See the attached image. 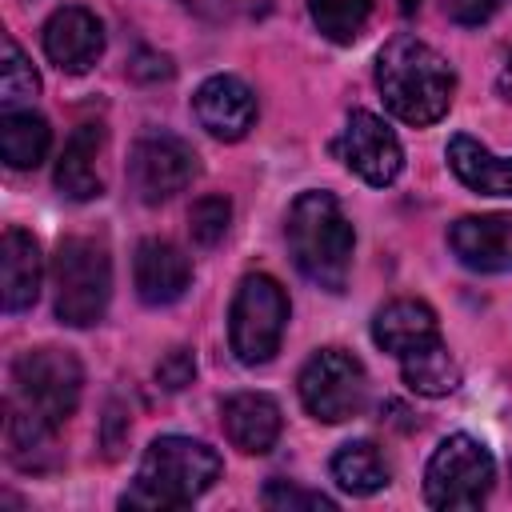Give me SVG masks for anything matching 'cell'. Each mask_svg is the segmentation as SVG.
<instances>
[{
	"mask_svg": "<svg viewBox=\"0 0 512 512\" xmlns=\"http://www.w3.org/2000/svg\"><path fill=\"white\" fill-rule=\"evenodd\" d=\"M284 236H288V252L292 264L324 292H344L348 272H352V248H356V232L352 220L344 216L340 200L332 192H300L288 208L284 220Z\"/></svg>",
	"mask_w": 512,
	"mask_h": 512,
	"instance_id": "3957f363",
	"label": "cell"
},
{
	"mask_svg": "<svg viewBox=\"0 0 512 512\" xmlns=\"http://www.w3.org/2000/svg\"><path fill=\"white\" fill-rule=\"evenodd\" d=\"M52 148V128L40 112L16 108L0 116V156L8 168H36Z\"/></svg>",
	"mask_w": 512,
	"mask_h": 512,
	"instance_id": "ffe728a7",
	"label": "cell"
},
{
	"mask_svg": "<svg viewBox=\"0 0 512 512\" xmlns=\"http://www.w3.org/2000/svg\"><path fill=\"white\" fill-rule=\"evenodd\" d=\"M192 112L200 120V128L216 140H240L248 136V128L256 124V96L240 76H208L196 96H192Z\"/></svg>",
	"mask_w": 512,
	"mask_h": 512,
	"instance_id": "7c38bea8",
	"label": "cell"
},
{
	"mask_svg": "<svg viewBox=\"0 0 512 512\" xmlns=\"http://www.w3.org/2000/svg\"><path fill=\"white\" fill-rule=\"evenodd\" d=\"M376 88L396 120L424 128L448 112L456 72L432 44L416 36H392L376 56Z\"/></svg>",
	"mask_w": 512,
	"mask_h": 512,
	"instance_id": "6da1fadb",
	"label": "cell"
},
{
	"mask_svg": "<svg viewBox=\"0 0 512 512\" xmlns=\"http://www.w3.org/2000/svg\"><path fill=\"white\" fill-rule=\"evenodd\" d=\"M260 500H264V508H276V512H336L332 496H324L316 488H300L292 480H268Z\"/></svg>",
	"mask_w": 512,
	"mask_h": 512,
	"instance_id": "484cf974",
	"label": "cell"
},
{
	"mask_svg": "<svg viewBox=\"0 0 512 512\" xmlns=\"http://www.w3.org/2000/svg\"><path fill=\"white\" fill-rule=\"evenodd\" d=\"M220 456L204 440L192 436H156L136 468L132 488L120 496V508L168 512L204 496L220 480Z\"/></svg>",
	"mask_w": 512,
	"mask_h": 512,
	"instance_id": "7a4b0ae2",
	"label": "cell"
},
{
	"mask_svg": "<svg viewBox=\"0 0 512 512\" xmlns=\"http://www.w3.org/2000/svg\"><path fill=\"white\" fill-rule=\"evenodd\" d=\"M100 148H104V128L100 124H80L68 136V144H64V152L56 160V188H60V196H68V200H96L104 192V180L96 172Z\"/></svg>",
	"mask_w": 512,
	"mask_h": 512,
	"instance_id": "ac0fdd59",
	"label": "cell"
},
{
	"mask_svg": "<svg viewBox=\"0 0 512 512\" xmlns=\"http://www.w3.org/2000/svg\"><path fill=\"white\" fill-rule=\"evenodd\" d=\"M416 4L420 0H400V12H416Z\"/></svg>",
	"mask_w": 512,
	"mask_h": 512,
	"instance_id": "f546056e",
	"label": "cell"
},
{
	"mask_svg": "<svg viewBox=\"0 0 512 512\" xmlns=\"http://www.w3.org/2000/svg\"><path fill=\"white\" fill-rule=\"evenodd\" d=\"M332 480L352 496H372L388 488V464L372 440H352L332 456Z\"/></svg>",
	"mask_w": 512,
	"mask_h": 512,
	"instance_id": "7402d4cb",
	"label": "cell"
},
{
	"mask_svg": "<svg viewBox=\"0 0 512 512\" xmlns=\"http://www.w3.org/2000/svg\"><path fill=\"white\" fill-rule=\"evenodd\" d=\"M220 424L232 448L244 456H264L280 440V404L264 392H236L220 404Z\"/></svg>",
	"mask_w": 512,
	"mask_h": 512,
	"instance_id": "9a60e30c",
	"label": "cell"
},
{
	"mask_svg": "<svg viewBox=\"0 0 512 512\" xmlns=\"http://www.w3.org/2000/svg\"><path fill=\"white\" fill-rule=\"evenodd\" d=\"M40 248L24 228H8L0 244V280H4V312H28L40 296Z\"/></svg>",
	"mask_w": 512,
	"mask_h": 512,
	"instance_id": "e0dca14e",
	"label": "cell"
},
{
	"mask_svg": "<svg viewBox=\"0 0 512 512\" xmlns=\"http://www.w3.org/2000/svg\"><path fill=\"white\" fill-rule=\"evenodd\" d=\"M200 172V160L188 140L172 132H148L128 152V188L144 204H164L184 192Z\"/></svg>",
	"mask_w": 512,
	"mask_h": 512,
	"instance_id": "9c48e42d",
	"label": "cell"
},
{
	"mask_svg": "<svg viewBox=\"0 0 512 512\" xmlns=\"http://www.w3.org/2000/svg\"><path fill=\"white\" fill-rule=\"evenodd\" d=\"M36 92H40L36 68L24 60L16 40H4V64H0V104H4V112L28 108L36 100Z\"/></svg>",
	"mask_w": 512,
	"mask_h": 512,
	"instance_id": "cb8c5ba5",
	"label": "cell"
},
{
	"mask_svg": "<svg viewBox=\"0 0 512 512\" xmlns=\"http://www.w3.org/2000/svg\"><path fill=\"white\" fill-rule=\"evenodd\" d=\"M448 244L476 272H512V216H460Z\"/></svg>",
	"mask_w": 512,
	"mask_h": 512,
	"instance_id": "5bb4252c",
	"label": "cell"
},
{
	"mask_svg": "<svg viewBox=\"0 0 512 512\" xmlns=\"http://www.w3.org/2000/svg\"><path fill=\"white\" fill-rule=\"evenodd\" d=\"M372 340L400 360V356L440 340V324L424 300H392L372 316Z\"/></svg>",
	"mask_w": 512,
	"mask_h": 512,
	"instance_id": "2e32d148",
	"label": "cell"
},
{
	"mask_svg": "<svg viewBox=\"0 0 512 512\" xmlns=\"http://www.w3.org/2000/svg\"><path fill=\"white\" fill-rule=\"evenodd\" d=\"M332 148H336V156L344 160L348 172H356L364 184H376V188L392 184L404 168V148H400L396 132L364 108L348 116V124H344V132L336 136Z\"/></svg>",
	"mask_w": 512,
	"mask_h": 512,
	"instance_id": "30bf717a",
	"label": "cell"
},
{
	"mask_svg": "<svg viewBox=\"0 0 512 512\" xmlns=\"http://www.w3.org/2000/svg\"><path fill=\"white\" fill-rule=\"evenodd\" d=\"M444 12H448V20H456V24H464V28H476V24L492 20L496 0H448Z\"/></svg>",
	"mask_w": 512,
	"mask_h": 512,
	"instance_id": "83f0119b",
	"label": "cell"
},
{
	"mask_svg": "<svg viewBox=\"0 0 512 512\" xmlns=\"http://www.w3.org/2000/svg\"><path fill=\"white\" fill-rule=\"evenodd\" d=\"M448 168L464 188L480 196H512V156H496L464 132L448 140Z\"/></svg>",
	"mask_w": 512,
	"mask_h": 512,
	"instance_id": "d6986e66",
	"label": "cell"
},
{
	"mask_svg": "<svg viewBox=\"0 0 512 512\" xmlns=\"http://www.w3.org/2000/svg\"><path fill=\"white\" fill-rule=\"evenodd\" d=\"M52 284H56V320L68 328H92L104 320L112 300V260L104 244L88 236H68L56 244L52 256Z\"/></svg>",
	"mask_w": 512,
	"mask_h": 512,
	"instance_id": "277c9868",
	"label": "cell"
},
{
	"mask_svg": "<svg viewBox=\"0 0 512 512\" xmlns=\"http://www.w3.org/2000/svg\"><path fill=\"white\" fill-rule=\"evenodd\" d=\"M496 480V460L492 452L468 436L456 432L448 440H440V448L432 452L428 468H424V500L432 508H480L492 492Z\"/></svg>",
	"mask_w": 512,
	"mask_h": 512,
	"instance_id": "52a82bcc",
	"label": "cell"
},
{
	"mask_svg": "<svg viewBox=\"0 0 512 512\" xmlns=\"http://www.w3.org/2000/svg\"><path fill=\"white\" fill-rule=\"evenodd\" d=\"M496 88H500V96H504V100H512V56H508V64L500 68V76H496Z\"/></svg>",
	"mask_w": 512,
	"mask_h": 512,
	"instance_id": "f1b7e54d",
	"label": "cell"
},
{
	"mask_svg": "<svg viewBox=\"0 0 512 512\" xmlns=\"http://www.w3.org/2000/svg\"><path fill=\"white\" fill-rule=\"evenodd\" d=\"M400 368H404V384L420 396H448L460 384V364L452 360L444 340H432V344L400 356Z\"/></svg>",
	"mask_w": 512,
	"mask_h": 512,
	"instance_id": "44dd1931",
	"label": "cell"
},
{
	"mask_svg": "<svg viewBox=\"0 0 512 512\" xmlns=\"http://www.w3.org/2000/svg\"><path fill=\"white\" fill-rule=\"evenodd\" d=\"M132 280H136V296L148 308H164V304H176L188 292L192 264L172 240L152 236V240H140V248L132 256Z\"/></svg>",
	"mask_w": 512,
	"mask_h": 512,
	"instance_id": "4fadbf2b",
	"label": "cell"
},
{
	"mask_svg": "<svg viewBox=\"0 0 512 512\" xmlns=\"http://www.w3.org/2000/svg\"><path fill=\"white\" fill-rule=\"evenodd\" d=\"M300 400L308 408V416L324 420V424H340L352 420L364 400H368V376L364 364L344 352V348H320L304 368H300Z\"/></svg>",
	"mask_w": 512,
	"mask_h": 512,
	"instance_id": "ba28073f",
	"label": "cell"
},
{
	"mask_svg": "<svg viewBox=\"0 0 512 512\" xmlns=\"http://www.w3.org/2000/svg\"><path fill=\"white\" fill-rule=\"evenodd\" d=\"M288 328V292L268 272H248L228 308V344L240 364L256 368L280 352Z\"/></svg>",
	"mask_w": 512,
	"mask_h": 512,
	"instance_id": "5b68a950",
	"label": "cell"
},
{
	"mask_svg": "<svg viewBox=\"0 0 512 512\" xmlns=\"http://www.w3.org/2000/svg\"><path fill=\"white\" fill-rule=\"evenodd\" d=\"M192 376H196V360H192V352H188V348H172V352L156 364V380H160L168 392L188 388V384H192Z\"/></svg>",
	"mask_w": 512,
	"mask_h": 512,
	"instance_id": "4316f807",
	"label": "cell"
},
{
	"mask_svg": "<svg viewBox=\"0 0 512 512\" xmlns=\"http://www.w3.org/2000/svg\"><path fill=\"white\" fill-rule=\"evenodd\" d=\"M228 220H232V204L224 196H200L192 208H188V232H192V244L200 248H212L224 240L228 232Z\"/></svg>",
	"mask_w": 512,
	"mask_h": 512,
	"instance_id": "d4e9b609",
	"label": "cell"
},
{
	"mask_svg": "<svg viewBox=\"0 0 512 512\" xmlns=\"http://www.w3.org/2000/svg\"><path fill=\"white\" fill-rule=\"evenodd\" d=\"M40 40H44V56L68 76H84L104 56V24L96 20V12L80 4L56 8L44 20Z\"/></svg>",
	"mask_w": 512,
	"mask_h": 512,
	"instance_id": "8fae6325",
	"label": "cell"
},
{
	"mask_svg": "<svg viewBox=\"0 0 512 512\" xmlns=\"http://www.w3.org/2000/svg\"><path fill=\"white\" fill-rule=\"evenodd\" d=\"M308 12L320 36L332 44H352L372 16V0H308Z\"/></svg>",
	"mask_w": 512,
	"mask_h": 512,
	"instance_id": "603a6c76",
	"label": "cell"
},
{
	"mask_svg": "<svg viewBox=\"0 0 512 512\" xmlns=\"http://www.w3.org/2000/svg\"><path fill=\"white\" fill-rule=\"evenodd\" d=\"M80 392H84V368L64 348H32L20 352L12 364V400L52 428H60L76 412Z\"/></svg>",
	"mask_w": 512,
	"mask_h": 512,
	"instance_id": "8992f818",
	"label": "cell"
}]
</instances>
